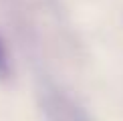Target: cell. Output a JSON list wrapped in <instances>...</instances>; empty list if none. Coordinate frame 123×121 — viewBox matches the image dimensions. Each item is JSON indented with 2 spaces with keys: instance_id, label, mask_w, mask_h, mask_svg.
<instances>
[{
  "instance_id": "obj_2",
  "label": "cell",
  "mask_w": 123,
  "mask_h": 121,
  "mask_svg": "<svg viewBox=\"0 0 123 121\" xmlns=\"http://www.w3.org/2000/svg\"><path fill=\"white\" fill-rule=\"evenodd\" d=\"M12 79V59H10L6 40L0 34V83H8Z\"/></svg>"
},
{
  "instance_id": "obj_1",
  "label": "cell",
  "mask_w": 123,
  "mask_h": 121,
  "mask_svg": "<svg viewBox=\"0 0 123 121\" xmlns=\"http://www.w3.org/2000/svg\"><path fill=\"white\" fill-rule=\"evenodd\" d=\"M40 107L47 121H91L81 105L57 89H44L40 93Z\"/></svg>"
}]
</instances>
